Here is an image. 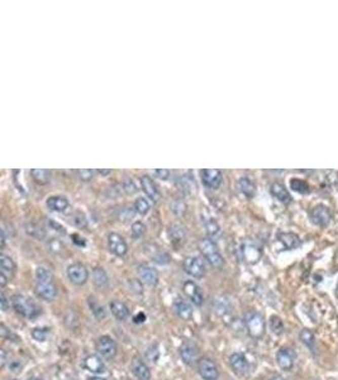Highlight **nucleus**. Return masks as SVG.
I'll list each match as a JSON object with an SVG mask.
<instances>
[{
    "label": "nucleus",
    "instance_id": "f257e3e1",
    "mask_svg": "<svg viewBox=\"0 0 338 380\" xmlns=\"http://www.w3.org/2000/svg\"><path fill=\"white\" fill-rule=\"evenodd\" d=\"M12 304L18 315L23 316V317L28 318V320H33V318L38 317L41 315V308L33 300L24 297V295H13Z\"/></svg>",
    "mask_w": 338,
    "mask_h": 380
},
{
    "label": "nucleus",
    "instance_id": "f03ea898",
    "mask_svg": "<svg viewBox=\"0 0 338 380\" xmlns=\"http://www.w3.org/2000/svg\"><path fill=\"white\" fill-rule=\"evenodd\" d=\"M199 249L203 256L207 259V261L215 269H222L224 266V259L220 255L217 245L212 238H203L199 242Z\"/></svg>",
    "mask_w": 338,
    "mask_h": 380
},
{
    "label": "nucleus",
    "instance_id": "7ed1b4c3",
    "mask_svg": "<svg viewBox=\"0 0 338 380\" xmlns=\"http://www.w3.org/2000/svg\"><path fill=\"white\" fill-rule=\"evenodd\" d=\"M246 328L252 338H261L265 335V320L258 312H248L245 317Z\"/></svg>",
    "mask_w": 338,
    "mask_h": 380
},
{
    "label": "nucleus",
    "instance_id": "20e7f679",
    "mask_svg": "<svg viewBox=\"0 0 338 380\" xmlns=\"http://www.w3.org/2000/svg\"><path fill=\"white\" fill-rule=\"evenodd\" d=\"M96 351L100 358L105 359V360H111L116 358L118 348H117V343L113 338L109 336H101L96 341Z\"/></svg>",
    "mask_w": 338,
    "mask_h": 380
},
{
    "label": "nucleus",
    "instance_id": "39448f33",
    "mask_svg": "<svg viewBox=\"0 0 338 380\" xmlns=\"http://www.w3.org/2000/svg\"><path fill=\"white\" fill-rule=\"evenodd\" d=\"M185 272L193 278H203L205 275V265L203 260L198 256H189L182 264Z\"/></svg>",
    "mask_w": 338,
    "mask_h": 380
},
{
    "label": "nucleus",
    "instance_id": "423d86ee",
    "mask_svg": "<svg viewBox=\"0 0 338 380\" xmlns=\"http://www.w3.org/2000/svg\"><path fill=\"white\" fill-rule=\"evenodd\" d=\"M199 368V374L204 380H217L219 378V369L217 364L209 358H203L199 360L198 364Z\"/></svg>",
    "mask_w": 338,
    "mask_h": 380
},
{
    "label": "nucleus",
    "instance_id": "0eeeda50",
    "mask_svg": "<svg viewBox=\"0 0 338 380\" xmlns=\"http://www.w3.org/2000/svg\"><path fill=\"white\" fill-rule=\"evenodd\" d=\"M180 356L186 365H194L199 360V350L198 346L192 341H185L180 346Z\"/></svg>",
    "mask_w": 338,
    "mask_h": 380
},
{
    "label": "nucleus",
    "instance_id": "6e6552de",
    "mask_svg": "<svg viewBox=\"0 0 338 380\" xmlns=\"http://www.w3.org/2000/svg\"><path fill=\"white\" fill-rule=\"evenodd\" d=\"M67 277L71 283L76 285H83L88 282L89 271L83 264H72L67 267Z\"/></svg>",
    "mask_w": 338,
    "mask_h": 380
},
{
    "label": "nucleus",
    "instance_id": "1a4fd4ad",
    "mask_svg": "<svg viewBox=\"0 0 338 380\" xmlns=\"http://www.w3.org/2000/svg\"><path fill=\"white\" fill-rule=\"evenodd\" d=\"M0 264H2V274H0V287L4 288L8 283L12 280L15 272V264L8 255L3 254L0 257Z\"/></svg>",
    "mask_w": 338,
    "mask_h": 380
},
{
    "label": "nucleus",
    "instance_id": "9d476101",
    "mask_svg": "<svg viewBox=\"0 0 338 380\" xmlns=\"http://www.w3.org/2000/svg\"><path fill=\"white\" fill-rule=\"evenodd\" d=\"M182 290H184V294L194 303L195 305L200 307L204 302V297H203V292L200 289L199 285L197 283H194L193 280H187L182 285Z\"/></svg>",
    "mask_w": 338,
    "mask_h": 380
},
{
    "label": "nucleus",
    "instance_id": "9b49d317",
    "mask_svg": "<svg viewBox=\"0 0 338 380\" xmlns=\"http://www.w3.org/2000/svg\"><path fill=\"white\" fill-rule=\"evenodd\" d=\"M108 246L109 250L117 256H124L128 251L127 242L124 241L121 234L116 233V232H111V233L108 234Z\"/></svg>",
    "mask_w": 338,
    "mask_h": 380
},
{
    "label": "nucleus",
    "instance_id": "f8f14e48",
    "mask_svg": "<svg viewBox=\"0 0 338 380\" xmlns=\"http://www.w3.org/2000/svg\"><path fill=\"white\" fill-rule=\"evenodd\" d=\"M276 361L283 370L290 371L294 368V363H295V353L291 349H280L276 354Z\"/></svg>",
    "mask_w": 338,
    "mask_h": 380
},
{
    "label": "nucleus",
    "instance_id": "ddd939ff",
    "mask_svg": "<svg viewBox=\"0 0 338 380\" xmlns=\"http://www.w3.org/2000/svg\"><path fill=\"white\" fill-rule=\"evenodd\" d=\"M35 293H37L38 297L43 300H51L55 299L58 294L57 287L55 285L53 282H46V283H37L35 285Z\"/></svg>",
    "mask_w": 338,
    "mask_h": 380
},
{
    "label": "nucleus",
    "instance_id": "4468645a",
    "mask_svg": "<svg viewBox=\"0 0 338 380\" xmlns=\"http://www.w3.org/2000/svg\"><path fill=\"white\" fill-rule=\"evenodd\" d=\"M222 171L217 169H205L202 171L203 184L209 189H217L222 184Z\"/></svg>",
    "mask_w": 338,
    "mask_h": 380
},
{
    "label": "nucleus",
    "instance_id": "2eb2a0df",
    "mask_svg": "<svg viewBox=\"0 0 338 380\" xmlns=\"http://www.w3.org/2000/svg\"><path fill=\"white\" fill-rule=\"evenodd\" d=\"M230 365L231 368L233 369V371H235L236 374H238V375H246L248 369H250V365H248V361L247 359H246V356L238 353L232 354V355L230 356Z\"/></svg>",
    "mask_w": 338,
    "mask_h": 380
},
{
    "label": "nucleus",
    "instance_id": "dca6fc26",
    "mask_svg": "<svg viewBox=\"0 0 338 380\" xmlns=\"http://www.w3.org/2000/svg\"><path fill=\"white\" fill-rule=\"evenodd\" d=\"M311 219L314 224L319 227H324L331 221V213L328 209L323 205L314 206L311 212Z\"/></svg>",
    "mask_w": 338,
    "mask_h": 380
},
{
    "label": "nucleus",
    "instance_id": "f3484780",
    "mask_svg": "<svg viewBox=\"0 0 338 380\" xmlns=\"http://www.w3.org/2000/svg\"><path fill=\"white\" fill-rule=\"evenodd\" d=\"M261 250L252 242H245L242 245V256L247 264H256L261 259Z\"/></svg>",
    "mask_w": 338,
    "mask_h": 380
},
{
    "label": "nucleus",
    "instance_id": "a211bd4d",
    "mask_svg": "<svg viewBox=\"0 0 338 380\" xmlns=\"http://www.w3.org/2000/svg\"><path fill=\"white\" fill-rule=\"evenodd\" d=\"M138 275L143 283H146L149 287H155L159 283V272L156 269L148 266V265H139Z\"/></svg>",
    "mask_w": 338,
    "mask_h": 380
},
{
    "label": "nucleus",
    "instance_id": "6ab92c4d",
    "mask_svg": "<svg viewBox=\"0 0 338 380\" xmlns=\"http://www.w3.org/2000/svg\"><path fill=\"white\" fill-rule=\"evenodd\" d=\"M103 358L98 355H89L86 356L85 360H84V368L86 369L88 371L93 374H103L105 371V365H104Z\"/></svg>",
    "mask_w": 338,
    "mask_h": 380
},
{
    "label": "nucleus",
    "instance_id": "aec40b11",
    "mask_svg": "<svg viewBox=\"0 0 338 380\" xmlns=\"http://www.w3.org/2000/svg\"><path fill=\"white\" fill-rule=\"evenodd\" d=\"M141 187L144 193H146V195L148 196L151 200H154V201L159 200L161 194H160L159 188H157L156 183L152 180L151 177H148V175H143V177L141 178Z\"/></svg>",
    "mask_w": 338,
    "mask_h": 380
},
{
    "label": "nucleus",
    "instance_id": "412c9836",
    "mask_svg": "<svg viewBox=\"0 0 338 380\" xmlns=\"http://www.w3.org/2000/svg\"><path fill=\"white\" fill-rule=\"evenodd\" d=\"M169 237L170 241L174 245H181L186 241L187 232L185 229V227L181 226V224H174V226L170 227Z\"/></svg>",
    "mask_w": 338,
    "mask_h": 380
},
{
    "label": "nucleus",
    "instance_id": "4be33fe9",
    "mask_svg": "<svg viewBox=\"0 0 338 380\" xmlns=\"http://www.w3.org/2000/svg\"><path fill=\"white\" fill-rule=\"evenodd\" d=\"M132 371L136 375V378L138 380H149L151 379V371H149L148 366L144 364V361H142L141 359H134L133 363H132Z\"/></svg>",
    "mask_w": 338,
    "mask_h": 380
},
{
    "label": "nucleus",
    "instance_id": "5701e85b",
    "mask_svg": "<svg viewBox=\"0 0 338 380\" xmlns=\"http://www.w3.org/2000/svg\"><path fill=\"white\" fill-rule=\"evenodd\" d=\"M109 308H110L111 313H113L114 317L119 321H126L129 317V309L123 302H119V300H111L109 303Z\"/></svg>",
    "mask_w": 338,
    "mask_h": 380
},
{
    "label": "nucleus",
    "instance_id": "b1692460",
    "mask_svg": "<svg viewBox=\"0 0 338 380\" xmlns=\"http://www.w3.org/2000/svg\"><path fill=\"white\" fill-rule=\"evenodd\" d=\"M270 191L271 194H273L274 198H276L279 201H281V203L288 204L291 201V195L289 194V191L286 190V188L284 187L281 183H274V184H271Z\"/></svg>",
    "mask_w": 338,
    "mask_h": 380
},
{
    "label": "nucleus",
    "instance_id": "393cba45",
    "mask_svg": "<svg viewBox=\"0 0 338 380\" xmlns=\"http://www.w3.org/2000/svg\"><path fill=\"white\" fill-rule=\"evenodd\" d=\"M175 309H176L177 316L184 321H190L194 316V310H193L192 305L182 299H177L175 302Z\"/></svg>",
    "mask_w": 338,
    "mask_h": 380
},
{
    "label": "nucleus",
    "instance_id": "a878e982",
    "mask_svg": "<svg viewBox=\"0 0 338 380\" xmlns=\"http://www.w3.org/2000/svg\"><path fill=\"white\" fill-rule=\"evenodd\" d=\"M47 206L51 211L63 212L68 206V200L63 195H53L47 199Z\"/></svg>",
    "mask_w": 338,
    "mask_h": 380
},
{
    "label": "nucleus",
    "instance_id": "bb28decb",
    "mask_svg": "<svg viewBox=\"0 0 338 380\" xmlns=\"http://www.w3.org/2000/svg\"><path fill=\"white\" fill-rule=\"evenodd\" d=\"M238 189H240L241 193H242L246 198L251 199L255 196L256 187L255 184H253L252 180H250L248 178L243 177L238 180Z\"/></svg>",
    "mask_w": 338,
    "mask_h": 380
},
{
    "label": "nucleus",
    "instance_id": "cd10ccee",
    "mask_svg": "<svg viewBox=\"0 0 338 380\" xmlns=\"http://www.w3.org/2000/svg\"><path fill=\"white\" fill-rule=\"evenodd\" d=\"M281 244L284 245V247H286L288 250L296 249V247L301 245V238L296 236L295 233H291V232H285V233H281L279 236Z\"/></svg>",
    "mask_w": 338,
    "mask_h": 380
},
{
    "label": "nucleus",
    "instance_id": "c85d7f7f",
    "mask_svg": "<svg viewBox=\"0 0 338 380\" xmlns=\"http://www.w3.org/2000/svg\"><path fill=\"white\" fill-rule=\"evenodd\" d=\"M301 341L312 351V353H316V337H314V333L312 332L308 328H303L301 331Z\"/></svg>",
    "mask_w": 338,
    "mask_h": 380
},
{
    "label": "nucleus",
    "instance_id": "c756f323",
    "mask_svg": "<svg viewBox=\"0 0 338 380\" xmlns=\"http://www.w3.org/2000/svg\"><path fill=\"white\" fill-rule=\"evenodd\" d=\"M231 303L228 302V299L226 298H218L217 302H215V313H217L219 317L226 318L231 313Z\"/></svg>",
    "mask_w": 338,
    "mask_h": 380
},
{
    "label": "nucleus",
    "instance_id": "7c9ffc66",
    "mask_svg": "<svg viewBox=\"0 0 338 380\" xmlns=\"http://www.w3.org/2000/svg\"><path fill=\"white\" fill-rule=\"evenodd\" d=\"M33 180L38 184H47L51 180V171L46 169H33L30 170Z\"/></svg>",
    "mask_w": 338,
    "mask_h": 380
},
{
    "label": "nucleus",
    "instance_id": "2f4dec72",
    "mask_svg": "<svg viewBox=\"0 0 338 380\" xmlns=\"http://www.w3.org/2000/svg\"><path fill=\"white\" fill-rule=\"evenodd\" d=\"M93 278L94 284L98 288H105L106 285H108V275H106L105 270H104L103 267H96V269H94Z\"/></svg>",
    "mask_w": 338,
    "mask_h": 380
},
{
    "label": "nucleus",
    "instance_id": "473e14b6",
    "mask_svg": "<svg viewBox=\"0 0 338 380\" xmlns=\"http://www.w3.org/2000/svg\"><path fill=\"white\" fill-rule=\"evenodd\" d=\"M133 208L137 213L143 216V214L148 213L149 209H151V205H149L148 200H147L146 198H138V199H136V201H134Z\"/></svg>",
    "mask_w": 338,
    "mask_h": 380
},
{
    "label": "nucleus",
    "instance_id": "72a5a7b5",
    "mask_svg": "<svg viewBox=\"0 0 338 380\" xmlns=\"http://www.w3.org/2000/svg\"><path fill=\"white\" fill-rule=\"evenodd\" d=\"M290 188L294 191H298L301 194H307L309 193V187L304 180L301 179H291L290 180Z\"/></svg>",
    "mask_w": 338,
    "mask_h": 380
},
{
    "label": "nucleus",
    "instance_id": "f704fd0d",
    "mask_svg": "<svg viewBox=\"0 0 338 380\" xmlns=\"http://www.w3.org/2000/svg\"><path fill=\"white\" fill-rule=\"evenodd\" d=\"M270 328L275 335H281L284 332V323L281 318L278 316H273L270 318Z\"/></svg>",
    "mask_w": 338,
    "mask_h": 380
},
{
    "label": "nucleus",
    "instance_id": "c9c22d12",
    "mask_svg": "<svg viewBox=\"0 0 338 380\" xmlns=\"http://www.w3.org/2000/svg\"><path fill=\"white\" fill-rule=\"evenodd\" d=\"M205 228H207V232L208 234H209L210 238H215V237L220 233L219 226H218V223L214 219H208V221L205 222Z\"/></svg>",
    "mask_w": 338,
    "mask_h": 380
},
{
    "label": "nucleus",
    "instance_id": "e433bc0d",
    "mask_svg": "<svg viewBox=\"0 0 338 380\" xmlns=\"http://www.w3.org/2000/svg\"><path fill=\"white\" fill-rule=\"evenodd\" d=\"M35 278H37V283H46L52 282L53 277L50 270H47L46 267H38L35 270Z\"/></svg>",
    "mask_w": 338,
    "mask_h": 380
},
{
    "label": "nucleus",
    "instance_id": "4c0bfd02",
    "mask_svg": "<svg viewBox=\"0 0 338 380\" xmlns=\"http://www.w3.org/2000/svg\"><path fill=\"white\" fill-rule=\"evenodd\" d=\"M144 232H146V227H144V224L142 223V222H134V223L132 224L131 234L133 236V238H141L144 234Z\"/></svg>",
    "mask_w": 338,
    "mask_h": 380
},
{
    "label": "nucleus",
    "instance_id": "58836bf2",
    "mask_svg": "<svg viewBox=\"0 0 338 380\" xmlns=\"http://www.w3.org/2000/svg\"><path fill=\"white\" fill-rule=\"evenodd\" d=\"M48 335H50L48 328H34V330L32 331L33 338H34L35 341H38V342H45L48 338Z\"/></svg>",
    "mask_w": 338,
    "mask_h": 380
},
{
    "label": "nucleus",
    "instance_id": "ea45409f",
    "mask_svg": "<svg viewBox=\"0 0 338 380\" xmlns=\"http://www.w3.org/2000/svg\"><path fill=\"white\" fill-rule=\"evenodd\" d=\"M76 172H78L79 178H80V180H83V182H90L94 177V170L90 169H81L78 170Z\"/></svg>",
    "mask_w": 338,
    "mask_h": 380
},
{
    "label": "nucleus",
    "instance_id": "a19ab883",
    "mask_svg": "<svg viewBox=\"0 0 338 380\" xmlns=\"http://www.w3.org/2000/svg\"><path fill=\"white\" fill-rule=\"evenodd\" d=\"M123 189L127 194H134V193H137L138 188H137L134 180L127 179V180H124V183H123Z\"/></svg>",
    "mask_w": 338,
    "mask_h": 380
},
{
    "label": "nucleus",
    "instance_id": "79ce46f5",
    "mask_svg": "<svg viewBox=\"0 0 338 380\" xmlns=\"http://www.w3.org/2000/svg\"><path fill=\"white\" fill-rule=\"evenodd\" d=\"M29 227H32V229L27 228V231H28V233L30 234V236L35 237V238H38V239H41V238H43V237H45V232H43L42 229L40 228V227L35 226V224H30Z\"/></svg>",
    "mask_w": 338,
    "mask_h": 380
},
{
    "label": "nucleus",
    "instance_id": "37998d69",
    "mask_svg": "<svg viewBox=\"0 0 338 380\" xmlns=\"http://www.w3.org/2000/svg\"><path fill=\"white\" fill-rule=\"evenodd\" d=\"M171 209L176 214H182L185 212V209H186V205H185L184 201L177 200V201H174V203L171 204Z\"/></svg>",
    "mask_w": 338,
    "mask_h": 380
},
{
    "label": "nucleus",
    "instance_id": "c03bdc74",
    "mask_svg": "<svg viewBox=\"0 0 338 380\" xmlns=\"http://www.w3.org/2000/svg\"><path fill=\"white\" fill-rule=\"evenodd\" d=\"M155 261L159 262V264H161V265L169 264L170 256L166 254V252H161V254H159L156 257H155Z\"/></svg>",
    "mask_w": 338,
    "mask_h": 380
},
{
    "label": "nucleus",
    "instance_id": "a18cd8bd",
    "mask_svg": "<svg viewBox=\"0 0 338 380\" xmlns=\"http://www.w3.org/2000/svg\"><path fill=\"white\" fill-rule=\"evenodd\" d=\"M129 218H133V211H131L129 208H124L123 212L121 214V221H128Z\"/></svg>",
    "mask_w": 338,
    "mask_h": 380
},
{
    "label": "nucleus",
    "instance_id": "49530a36",
    "mask_svg": "<svg viewBox=\"0 0 338 380\" xmlns=\"http://www.w3.org/2000/svg\"><path fill=\"white\" fill-rule=\"evenodd\" d=\"M0 304H2V309L4 310V312H7V310L9 309V302H8V298L4 293L0 294Z\"/></svg>",
    "mask_w": 338,
    "mask_h": 380
},
{
    "label": "nucleus",
    "instance_id": "de8ad7c7",
    "mask_svg": "<svg viewBox=\"0 0 338 380\" xmlns=\"http://www.w3.org/2000/svg\"><path fill=\"white\" fill-rule=\"evenodd\" d=\"M155 174H156L157 177H159L160 179H162V180L169 179V177H170L169 170H155Z\"/></svg>",
    "mask_w": 338,
    "mask_h": 380
},
{
    "label": "nucleus",
    "instance_id": "09e8293b",
    "mask_svg": "<svg viewBox=\"0 0 338 380\" xmlns=\"http://www.w3.org/2000/svg\"><path fill=\"white\" fill-rule=\"evenodd\" d=\"M0 328H2V330H0V332H2V337L4 338V340H8V338H10L12 336H14L12 332H10L9 330H8L7 327H5L4 325L0 326Z\"/></svg>",
    "mask_w": 338,
    "mask_h": 380
},
{
    "label": "nucleus",
    "instance_id": "8fccbe9b",
    "mask_svg": "<svg viewBox=\"0 0 338 380\" xmlns=\"http://www.w3.org/2000/svg\"><path fill=\"white\" fill-rule=\"evenodd\" d=\"M75 219L78 221V222H76V224H78V226H80V227L86 226V221H85V217H84V214L78 213V218H75Z\"/></svg>",
    "mask_w": 338,
    "mask_h": 380
},
{
    "label": "nucleus",
    "instance_id": "3c124183",
    "mask_svg": "<svg viewBox=\"0 0 338 380\" xmlns=\"http://www.w3.org/2000/svg\"><path fill=\"white\" fill-rule=\"evenodd\" d=\"M96 172H98V174H100V175H101V177H106V175H109V174H111V170H105V169H99V170H96Z\"/></svg>",
    "mask_w": 338,
    "mask_h": 380
},
{
    "label": "nucleus",
    "instance_id": "603ef678",
    "mask_svg": "<svg viewBox=\"0 0 338 380\" xmlns=\"http://www.w3.org/2000/svg\"><path fill=\"white\" fill-rule=\"evenodd\" d=\"M144 318H146V317H144L143 313H138V316H137V317L134 318V321H136V322H143Z\"/></svg>",
    "mask_w": 338,
    "mask_h": 380
},
{
    "label": "nucleus",
    "instance_id": "864d4df0",
    "mask_svg": "<svg viewBox=\"0 0 338 380\" xmlns=\"http://www.w3.org/2000/svg\"><path fill=\"white\" fill-rule=\"evenodd\" d=\"M5 361H7V354L4 350H2V366L5 365Z\"/></svg>",
    "mask_w": 338,
    "mask_h": 380
},
{
    "label": "nucleus",
    "instance_id": "5fc2aeb1",
    "mask_svg": "<svg viewBox=\"0 0 338 380\" xmlns=\"http://www.w3.org/2000/svg\"><path fill=\"white\" fill-rule=\"evenodd\" d=\"M88 380H106L104 378H99V376H94V378H89Z\"/></svg>",
    "mask_w": 338,
    "mask_h": 380
},
{
    "label": "nucleus",
    "instance_id": "6e6d98bb",
    "mask_svg": "<svg viewBox=\"0 0 338 380\" xmlns=\"http://www.w3.org/2000/svg\"><path fill=\"white\" fill-rule=\"evenodd\" d=\"M269 380H283V378H281V376H274V378H271Z\"/></svg>",
    "mask_w": 338,
    "mask_h": 380
},
{
    "label": "nucleus",
    "instance_id": "4d7b16f0",
    "mask_svg": "<svg viewBox=\"0 0 338 380\" xmlns=\"http://www.w3.org/2000/svg\"><path fill=\"white\" fill-rule=\"evenodd\" d=\"M28 380H43V379H41V378H37V376H32V378H29V379H28Z\"/></svg>",
    "mask_w": 338,
    "mask_h": 380
}]
</instances>
